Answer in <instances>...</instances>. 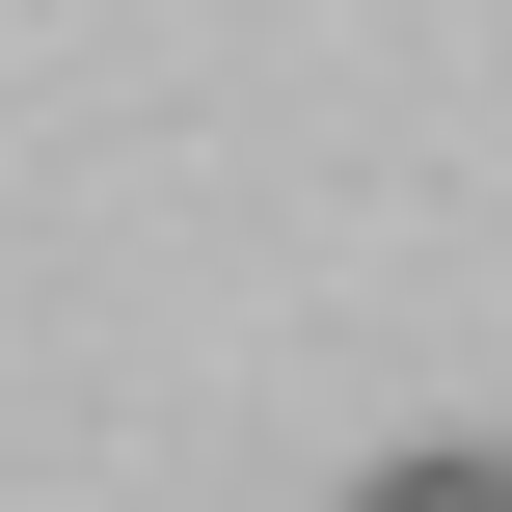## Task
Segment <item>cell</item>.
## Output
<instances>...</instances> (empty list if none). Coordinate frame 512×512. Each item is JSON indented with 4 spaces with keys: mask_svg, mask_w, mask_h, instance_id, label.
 Instances as JSON below:
<instances>
[{
    "mask_svg": "<svg viewBox=\"0 0 512 512\" xmlns=\"http://www.w3.org/2000/svg\"><path fill=\"white\" fill-rule=\"evenodd\" d=\"M351 512H512V459L486 432H405V459H351Z\"/></svg>",
    "mask_w": 512,
    "mask_h": 512,
    "instance_id": "1",
    "label": "cell"
}]
</instances>
